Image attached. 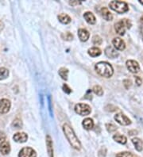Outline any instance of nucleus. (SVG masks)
<instances>
[{
    "label": "nucleus",
    "instance_id": "obj_1",
    "mask_svg": "<svg viewBox=\"0 0 143 157\" xmlns=\"http://www.w3.org/2000/svg\"><path fill=\"white\" fill-rule=\"evenodd\" d=\"M63 131H64V135L66 136L71 146L76 150H79L81 148V144L70 125L68 124H64L63 125Z\"/></svg>",
    "mask_w": 143,
    "mask_h": 157
},
{
    "label": "nucleus",
    "instance_id": "obj_2",
    "mask_svg": "<svg viewBox=\"0 0 143 157\" xmlns=\"http://www.w3.org/2000/svg\"><path fill=\"white\" fill-rule=\"evenodd\" d=\"M95 68L96 72L99 76L106 77V78H110L111 76H112L113 73H114L112 66L107 62H104V61L99 62L95 64Z\"/></svg>",
    "mask_w": 143,
    "mask_h": 157
},
{
    "label": "nucleus",
    "instance_id": "obj_3",
    "mask_svg": "<svg viewBox=\"0 0 143 157\" xmlns=\"http://www.w3.org/2000/svg\"><path fill=\"white\" fill-rule=\"evenodd\" d=\"M131 27V22L128 19H122L119 21H118L115 24V29L116 33H119V35H124L126 30H129Z\"/></svg>",
    "mask_w": 143,
    "mask_h": 157
},
{
    "label": "nucleus",
    "instance_id": "obj_4",
    "mask_svg": "<svg viewBox=\"0 0 143 157\" xmlns=\"http://www.w3.org/2000/svg\"><path fill=\"white\" fill-rule=\"evenodd\" d=\"M109 6L111 7V9H112L119 14L127 12L129 10L127 3L121 1H112L109 3Z\"/></svg>",
    "mask_w": 143,
    "mask_h": 157
},
{
    "label": "nucleus",
    "instance_id": "obj_5",
    "mask_svg": "<svg viewBox=\"0 0 143 157\" xmlns=\"http://www.w3.org/2000/svg\"><path fill=\"white\" fill-rule=\"evenodd\" d=\"M75 111H76V114L81 115V116H86V115H88L91 113V107L88 104L79 103V104H76V106H75Z\"/></svg>",
    "mask_w": 143,
    "mask_h": 157
},
{
    "label": "nucleus",
    "instance_id": "obj_6",
    "mask_svg": "<svg viewBox=\"0 0 143 157\" xmlns=\"http://www.w3.org/2000/svg\"><path fill=\"white\" fill-rule=\"evenodd\" d=\"M18 157H37V153L33 148L26 147L20 151Z\"/></svg>",
    "mask_w": 143,
    "mask_h": 157
},
{
    "label": "nucleus",
    "instance_id": "obj_7",
    "mask_svg": "<svg viewBox=\"0 0 143 157\" xmlns=\"http://www.w3.org/2000/svg\"><path fill=\"white\" fill-rule=\"evenodd\" d=\"M126 67H127L128 70L132 73H137L140 71V66L137 63V61H132V60H129L126 61Z\"/></svg>",
    "mask_w": 143,
    "mask_h": 157
},
{
    "label": "nucleus",
    "instance_id": "obj_8",
    "mask_svg": "<svg viewBox=\"0 0 143 157\" xmlns=\"http://www.w3.org/2000/svg\"><path fill=\"white\" fill-rule=\"evenodd\" d=\"M115 121L119 123V124L122 125H129L131 124V121L129 118L124 115L122 113H119V114H117L115 116Z\"/></svg>",
    "mask_w": 143,
    "mask_h": 157
},
{
    "label": "nucleus",
    "instance_id": "obj_9",
    "mask_svg": "<svg viewBox=\"0 0 143 157\" xmlns=\"http://www.w3.org/2000/svg\"><path fill=\"white\" fill-rule=\"evenodd\" d=\"M10 102L8 99L3 98L0 100V114H6L10 110Z\"/></svg>",
    "mask_w": 143,
    "mask_h": 157
},
{
    "label": "nucleus",
    "instance_id": "obj_10",
    "mask_svg": "<svg viewBox=\"0 0 143 157\" xmlns=\"http://www.w3.org/2000/svg\"><path fill=\"white\" fill-rule=\"evenodd\" d=\"M113 45L115 46V48L118 50H124L126 48V44L124 42V41L121 39L120 37H115L114 38L112 41Z\"/></svg>",
    "mask_w": 143,
    "mask_h": 157
},
{
    "label": "nucleus",
    "instance_id": "obj_11",
    "mask_svg": "<svg viewBox=\"0 0 143 157\" xmlns=\"http://www.w3.org/2000/svg\"><path fill=\"white\" fill-rule=\"evenodd\" d=\"M13 139L18 143H25L27 140L28 136L27 134L25 133H17L14 135Z\"/></svg>",
    "mask_w": 143,
    "mask_h": 157
},
{
    "label": "nucleus",
    "instance_id": "obj_12",
    "mask_svg": "<svg viewBox=\"0 0 143 157\" xmlns=\"http://www.w3.org/2000/svg\"><path fill=\"white\" fill-rule=\"evenodd\" d=\"M105 54H106L107 57L114 59V58H116L119 56V52L116 51V49L112 48L111 46H108V47L105 49Z\"/></svg>",
    "mask_w": 143,
    "mask_h": 157
},
{
    "label": "nucleus",
    "instance_id": "obj_13",
    "mask_svg": "<svg viewBox=\"0 0 143 157\" xmlns=\"http://www.w3.org/2000/svg\"><path fill=\"white\" fill-rule=\"evenodd\" d=\"M78 35L81 41H87L89 38L90 33L85 29H79L78 30Z\"/></svg>",
    "mask_w": 143,
    "mask_h": 157
},
{
    "label": "nucleus",
    "instance_id": "obj_14",
    "mask_svg": "<svg viewBox=\"0 0 143 157\" xmlns=\"http://www.w3.org/2000/svg\"><path fill=\"white\" fill-rule=\"evenodd\" d=\"M84 18L86 20V21L89 23V24L93 25L95 23V21H96V19H95V15L92 14L91 12H86L84 13Z\"/></svg>",
    "mask_w": 143,
    "mask_h": 157
},
{
    "label": "nucleus",
    "instance_id": "obj_15",
    "mask_svg": "<svg viewBox=\"0 0 143 157\" xmlns=\"http://www.w3.org/2000/svg\"><path fill=\"white\" fill-rule=\"evenodd\" d=\"M101 14L103 16V18L107 20V21H111L113 18V15L110 12V10L106 7H104L101 9Z\"/></svg>",
    "mask_w": 143,
    "mask_h": 157
},
{
    "label": "nucleus",
    "instance_id": "obj_16",
    "mask_svg": "<svg viewBox=\"0 0 143 157\" xmlns=\"http://www.w3.org/2000/svg\"><path fill=\"white\" fill-rule=\"evenodd\" d=\"M46 146H47V150L49 153V157H53V142L51 137L49 136H46Z\"/></svg>",
    "mask_w": 143,
    "mask_h": 157
},
{
    "label": "nucleus",
    "instance_id": "obj_17",
    "mask_svg": "<svg viewBox=\"0 0 143 157\" xmlns=\"http://www.w3.org/2000/svg\"><path fill=\"white\" fill-rule=\"evenodd\" d=\"M0 151L3 155H6L10 151V146L8 142H3V144L0 145Z\"/></svg>",
    "mask_w": 143,
    "mask_h": 157
},
{
    "label": "nucleus",
    "instance_id": "obj_18",
    "mask_svg": "<svg viewBox=\"0 0 143 157\" xmlns=\"http://www.w3.org/2000/svg\"><path fill=\"white\" fill-rule=\"evenodd\" d=\"M82 125L85 129L90 130L94 126V121H93V120H92L91 118H85V119L83 121Z\"/></svg>",
    "mask_w": 143,
    "mask_h": 157
},
{
    "label": "nucleus",
    "instance_id": "obj_19",
    "mask_svg": "<svg viewBox=\"0 0 143 157\" xmlns=\"http://www.w3.org/2000/svg\"><path fill=\"white\" fill-rule=\"evenodd\" d=\"M132 143L134 144V147L136 148V150L138 151H141L142 150V146H143V142L142 140H140L139 138H133L132 139Z\"/></svg>",
    "mask_w": 143,
    "mask_h": 157
},
{
    "label": "nucleus",
    "instance_id": "obj_20",
    "mask_svg": "<svg viewBox=\"0 0 143 157\" xmlns=\"http://www.w3.org/2000/svg\"><path fill=\"white\" fill-rule=\"evenodd\" d=\"M113 139L115 140L116 142H118L119 144H121V145H125L126 143L127 142V139H126V137L125 136H123V135H121V134H115V135H114L113 136Z\"/></svg>",
    "mask_w": 143,
    "mask_h": 157
},
{
    "label": "nucleus",
    "instance_id": "obj_21",
    "mask_svg": "<svg viewBox=\"0 0 143 157\" xmlns=\"http://www.w3.org/2000/svg\"><path fill=\"white\" fill-rule=\"evenodd\" d=\"M58 19L63 24H68L71 22V18L66 14H61L58 15Z\"/></svg>",
    "mask_w": 143,
    "mask_h": 157
},
{
    "label": "nucleus",
    "instance_id": "obj_22",
    "mask_svg": "<svg viewBox=\"0 0 143 157\" xmlns=\"http://www.w3.org/2000/svg\"><path fill=\"white\" fill-rule=\"evenodd\" d=\"M101 53H102V52L97 47H93V48H91L88 49V54L92 57L99 56V55H101Z\"/></svg>",
    "mask_w": 143,
    "mask_h": 157
},
{
    "label": "nucleus",
    "instance_id": "obj_23",
    "mask_svg": "<svg viewBox=\"0 0 143 157\" xmlns=\"http://www.w3.org/2000/svg\"><path fill=\"white\" fill-rule=\"evenodd\" d=\"M9 76V71L5 67H0V80L5 79Z\"/></svg>",
    "mask_w": 143,
    "mask_h": 157
},
{
    "label": "nucleus",
    "instance_id": "obj_24",
    "mask_svg": "<svg viewBox=\"0 0 143 157\" xmlns=\"http://www.w3.org/2000/svg\"><path fill=\"white\" fill-rule=\"evenodd\" d=\"M68 70L65 67H61V69L59 70V75L64 80L68 79Z\"/></svg>",
    "mask_w": 143,
    "mask_h": 157
},
{
    "label": "nucleus",
    "instance_id": "obj_25",
    "mask_svg": "<svg viewBox=\"0 0 143 157\" xmlns=\"http://www.w3.org/2000/svg\"><path fill=\"white\" fill-rule=\"evenodd\" d=\"M93 92H94L95 94H97L99 96H102L103 94H104V91H103V88L101 87L100 86H95L94 87H93Z\"/></svg>",
    "mask_w": 143,
    "mask_h": 157
},
{
    "label": "nucleus",
    "instance_id": "obj_26",
    "mask_svg": "<svg viewBox=\"0 0 143 157\" xmlns=\"http://www.w3.org/2000/svg\"><path fill=\"white\" fill-rule=\"evenodd\" d=\"M92 42L94 45H99L102 44L103 42V41L101 39V37L99 36H98V35H95V36H93V38H92Z\"/></svg>",
    "mask_w": 143,
    "mask_h": 157
},
{
    "label": "nucleus",
    "instance_id": "obj_27",
    "mask_svg": "<svg viewBox=\"0 0 143 157\" xmlns=\"http://www.w3.org/2000/svg\"><path fill=\"white\" fill-rule=\"evenodd\" d=\"M116 157H136L134 154H132L131 152L128 151H123V152H120L119 154L116 155Z\"/></svg>",
    "mask_w": 143,
    "mask_h": 157
},
{
    "label": "nucleus",
    "instance_id": "obj_28",
    "mask_svg": "<svg viewBox=\"0 0 143 157\" xmlns=\"http://www.w3.org/2000/svg\"><path fill=\"white\" fill-rule=\"evenodd\" d=\"M12 125L15 127V129H20V128H21V126H22V122H21L20 119H15V120L14 121V122H13Z\"/></svg>",
    "mask_w": 143,
    "mask_h": 157
},
{
    "label": "nucleus",
    "instance_id": "obj_29",
    "mask_svg": "<svg viewBox=\"0 0 143 157\" xmlns=\"http://www.w3.org/2000/svg\"><path fill=\"white\" fill-rule=\"evenodd\" d=\"M106 128H107V131L110 132V133H113V132H115L117 129V127L114 124H111V123L106 125Z\"/></svg>",
    "mask_w": 143,
    "mask_h": 157
},
{
    "label": "nucleus",
    "instance_id": "obj_30",
    "mask_svg": "<svg viewBox=\"0 0 143 157\" xmlns=\"http://www.w3.org/2000/svg\"><path fill=\"white\" fill-rule=\"evenodd\" d=\"M61 36H62V38H63V39L66 40V41H71V40H73V34H72L71 33H69V32L63 33V34L61 35Z\"/></svg>",
    "mask_w": 143,
    "mask_h": 157
},
{
    "label": "nucleus",
    "instance_id": "obj_31",
    "mask_svg": "<svg viewBox=\"0 0 143 157\" xmlns=\"http://www.w3.org/2000/svg\"><path fill=\"white\" fill-rule=\"evenodd\" d=\"M106 152H107L106 148H102L100 149V151H99V153H98V156L99 157H105L106 156Z\"/></svg>",
    "mask_w": 143,
    "mask_h": 157
},
{
    "label": "nucleus",
    "instance_id": "obj_32",
    "mask_svg": "<svg viewBox=\"0 0 143 157\" xmlns=\"http://www.w3.org/2000/svg\"><path fill=\"white\" fill-rule=\"evenodd\" d=\"M5 141H6V134L2 131H0V145Z\"/></svg>",
    "mask_w": 143,
    "mask_h": 157
},
{
    "label": "nucleus",
    "instance_id": "obj_33",
    "mask_svg": "<svg viewBox=\"0 0 143 157\" xmlns=\"http://www.w3.org/2000/svg\"><path fill=\"white\" fill-rule=\"evenodd\" d=\"M63 90H64V92L67 93V94H70L71 92H72V90L68 87V86L67 84L63 85Z\"/></svg>",
    "mask_w": 143,
    "mask_h": 157
},
{
    "label": "nucleus",
    "instance_id": "obj_34",
    "mask_svg": "<svg viewBox=\"0 0 143 157\" xmlns=\"http://www.w3.org/2000/svg\"><path fill=\"white\" fill-rule=\"evenodd\" d=\"M135 78V81H136V83H137L138 86H140L141 84H142V79H141L138 76H135L134 77Z\"/></svg>",
    "mask_w": 143,
    "mask_h": 157
},
{
    "label": "nucleus",
    "instance_id": "obj_35",
    "mask_svg": "<svg viewBox=\"0 0 143 157\" xmlns=\"http://www.w3.org/2000/svg\"><path fill=\"white\" fill-rule=\"evenodd\" d=\"M69 3H70V5H72V6H75V5H78V4H80V2H69Z\"/></svg>",
    "mask_w": 143,
    "mask_h": 157
},
{
    "label": "nucleus",
    "instance_id": "obj_36",
    "mask_svg": "<svg viewBox=\"0 0 143 157\" xmlns=\"http://www.w3.org/2000/svg\"><path fill=\"white\" fill-rule=\"evenodd\" d=\"M3 27H4V25H3V23L2 22V21H0V32L3 30Z\"/></svg>",
    "mask_w": 143,
    "mask_h": 157
},
{
    "label": "nucleus",
    "instance_id": "obj_37",
    "mask_svg": "<svg viewBox=\"0 0 143 157\" xmlns=\"http://www.w3.org/2000/svg\"><path fill=\"white\" fill-rule=\"evenodd\" d=\"M140 21H141V22H142V24H143V16H142V17H141Z\"/></svg>",
    "mask_w": 143,
    "mask_h": 157
},
{
    "label": "nucleus",
    "instance_id": "obj_38",
    "mask_svg": "<svg viewBox=\"0 0 143 157\" xmlns=\"http://www.w3.org/2000/svg\"><path fill=\"white\" fill-rule=\"evenodd\" d=\"M139 2H140L141 4H143V0H141V1H139Z\"/></svg>",
    "mask_w": 143,
    "mask_h": 157
},
{
    "label": "nucleus",
    "instance_id": "obj_39",
    "mask_svg": "<svg viewBox=\"0 0 143 157\" xmlns=\"http://www.w3.org/2000/svg\"><path fill=\"white\" fill-rule=\"evenodd\" d=\"M142 34H143V29H142Z\"/></svg>",
    "mask_w": 143,
    "mask_h": 157
}]
</instances>
